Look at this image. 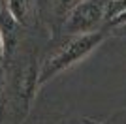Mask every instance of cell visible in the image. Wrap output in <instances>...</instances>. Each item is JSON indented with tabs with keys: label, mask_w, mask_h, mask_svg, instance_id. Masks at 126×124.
Wrapping results in <instances>:
<instances>
[{
	"label": "cell",
	"mask_w": 126,
	"mask_h": 124,
	"mask_svg": "<svg viewBox=\"0 0 126 124\" xmlns=\"http://www.w3.org/2000/svg\"><path fill=\"white\" fill-rule=\"evenodd\" d=\"M74 2H75V6H77V4H81V2H87V0H74Z\"/></svg>",
	"instance_id": "5b68a950"
},
{
	"label": "cell",
	"mask_w": 126,
	"mask_h": 124,
	"mask_svg": "<svg viewBox=\"0 0 126 124\" xmlns=\"http://www.w3.org/2000/svg\"><path fill=\"white\" fill-rule=\"evenodd\" d=\"M105 4L107 2L104 0H87L77 4L66 21V32L72 36L98 32V26L105 17Z\"/></svg>",
	"instance_id": "7a4b0ae2"
},
{
	"label": "cell",
	"mask_w": 126,
	"mask_h": 124,
	"mask_svg": "<svg viewBox=\"0 0 126 124\" xmlns=\"http://www.w3.org/2000/svg\"><path fill=\"white\" fill-rule=\"evenodd\" d=\"M105 40L104 32H92V34H81V36H72V40L66 41L58 51H55L47 60L43 62L40 75H38V85L47 83L55 75L60 72L72 68L74 64L81 62L87 58L96 47H100V43Z\"/></svg>",
	"instance_id": "6da1fadb"
},
{
	"label": "cell",
	"mask_w": 126,
	"mask_h": 124,
	"mask_svg": "<svg viewBox=\"0 0 126 124\" xmlns=\"http://www.w3.org/2000/svg\"><path fill=\"white\" fill-rule=\"evenodd\" d=\"M0 81H2V72H0Z\"/></svg>",
	"instance_id": "8992f818"
},
{
	"label": "cell",
	"mask_w": 126,
	"mask_h": 124,
	"mask_svg": "<svg viewBox=\"0 0 126 124\" xmlns=\"http://www.w3.org/2000/svg\"><path fill=\"white\" fill-rule=\"evenodd\" d=\"M8 2V13L15 23H25L26 15V0H6Z\"/></svg>",
	"instance_id": "3957f363"
},
{
	"label": "cell",
	"mask_w": 126,
	"mask_h": 124,
	"mask_svg": "<svg viewBox=\"0 0 126 124\" xmlns=\"http://www.w3.org/2000/svg\"><path fill=\"white\" fill-rule=\"evenodd\" d=\"M0 2H6V0H0Z\"/></svg>",
	"instance_id": "52a82bcc"
},
{
	"label": "cell",
	"mask_w": 126,
	"mask_h": 124,
	"mask_svg": "<svg viewBox=\"0 0 126 124\" xmlns=\"http://www.w3.org/2000/svg\"><path fill=\"white\" fill-rule=\"evenodd\" d=\"M4 57H6V40H4V32L0 28V62L4 60Z\"/></svg>",
	"instance_id": "277c9868"
}]
</instances>
